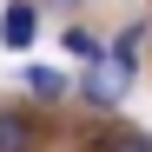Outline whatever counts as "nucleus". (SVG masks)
I'll list each match as a JSON object with an SVG mask.
<instances>
[{
  "mask_svg": "<svg viewBox=\"0 0 152 152\" xmlns=\"http://www.w3.org/2000/svg\"><path fill=\"white\" fill-rule=\"evenodd\" d=\"M80 93L93 99V106H119L126 93H132V66H119V60H99L80 73Z\"/></svg>",
  "mask_w": 152,
  "mask_h": 152,
  "instance_id": "nucleus-1",
  "label": "nucleus"
},
{
  "mask_svg": "<svg viewBox=\"0 0 152 152\" xmlns=\"http://www.w3.org/2000/svg\"><path fill=\"white\" fill-rule=\"evenodd\" d=\"M33 33H40V13L27 7V0H13V7L0 13V46H7V53H20V46H33Z\"/></svg>",
  "mask_w": 152,
  "mask_h": 152,
  "instance_id": "nucleus-2",
  "label": "nucleus"
},
{
  "mask_svg": "<svg viewBox=\"0 0 152 152\" xmlns=\"http://www.w3.org/2000/svg\"><path fill=\"white\" fill-rule=\"evenodd\" d=\"M27 145H33V126L20 113H0V152H27Z\"/></svg>",
  "mask_w": 152,
  "mask_h": 152,
  "instance_id": "nucleus-3",
  "label": "nucleus"
},
{
  "mask_svg": "<svg viewBox=\"0 0 152 152\" xmlns=\"http://www.w3.org/2000/svg\"><path fill=\"white\" fill-rule=\"evenodd\" d=\"M27 86H33L40 99H60V93H66V73H60V66H27Z\"/></svg>",
  "mask_w": 152,
  "mask_h": 152,
  "instance_id": "nucleus-4",
  "label": "nucleus"
},
{
  "mask_svg": "<svg viewBox=\"0 0 152 152\" xmlns=\"http://www.w3.org/2000/svg\"><path fill=\"white\" fill-rule=\"evenodd\" d=\"M66 53H73V60H86V66H99V40H93L86 27H66Z\"/></svg>",
  "mask_w": 152,
  "mask_h": 152,
  "instance_id": "nucleus-5",
  "label": "nucleus"
},
{
  "mask_svg": "<svg viewBox=\"0 0 152 152\" xmlns=\"http://www.w3.org/2000/svg\"><path fill=\"white\" fill-rule=\"evenodd\" d=\"M139 40H145V33H126V40L113 46V60H119V66H139Z\"/></svg>",
  "mask_w": 152,
  "mask_h": 152,
  "instance_id": "nucleus-6",
  "label": "nucleus"
},
{
  "mask_svg": "<svg viewBox=\"0 0 152 152\" xmlns=\"http://www.w3.org/2000/svg\"><path fill=\"white\" fill-rule=\"evenodd\" d=\"M106 152H152V139H139V132H119V139H113Z\"/></svg>",
  "mask_w": 152,
  "mask_h": 152,
  "instance_id": "nucleus-7",
  "label": "nucleus"
}]
</instances>
